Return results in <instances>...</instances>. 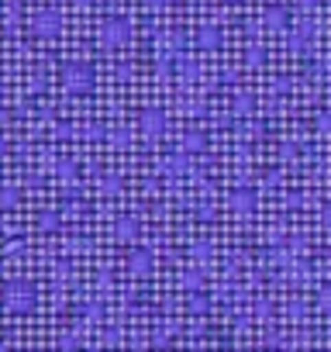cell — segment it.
Masks as SVG:
<instances>
[{
    "instance_id": "obj_1",
    "label": "cell",
    "mask_w": 331,
    "mask_h": 352,
    "mask_svg": "<svg viewBox=\"0 0 331 352\" xmlns=\"http://www.w3.org/2000/svg\"><path fill=\"white\" fill-rule=\"evenodd\" d=\"M59 83H62V90L69 97H90L93 87H97V69L87 59H69L59 69Z\"/></svg>"
},
{
    "instance_id": "obj_2",
    "label": "cell",
    "mask_w": 331,
    "mask_h": 352,
    "mask_svg": "<svg viewBox=\"0 0 331 352\" xmlns=\"http://www.w3.org/2000/svg\"><path fill=\"white\" fill-rule=\"evenodd\" d=\"M131 38H135V28H131V21H128L124 14H111V18H104L100 28H97V42H100L104 49H124Z\"/></svg>"
},
{
    "instance_id": "obj_3",
    "label": "cell",
    "mask_w": 331,
    "mask_h": 352,
    "mask_svg": "<svg viewBox=\"0 0 331 352\" xmlns=\"http://www.w3.org/2000/svg\"><path fill=\"white\" fill-rule=\"evenodd\" d=\"M28 32H32L35 38H42V42H52V38H59V32H62V18H59L56 11H35L32 21H28Z\"/></svg>"
},
{
    "instance_id": "obj_4",
    "label": "cell",
    "mask_w": 331,
    "mask_h": 352,
    "mask_svg": "<svg viewBox=\"0 0 331 352\" xmlns=\"http://www.w3.org/2000/svg\"><path fill=\"white\" fill-rule=\"evenodd\" d=\"M166 128H170V118H166V111H159V107H145V111L138 114V135H145V138H159V135H166Z\"/></svg>"
},
{
    "instance_id": "obj_5",
    "label": "cell",
    "mask_w": 331,
    "mask_h": 352,
    "mask_svg": "<svg viewBox=\"0 0 331 352\" xmlns=\"http://www.w3.org/2000/svg\"><path fill=\"white\" fill-rule=\"evenodd\" d=\"M221 42H225V32H221L218 25H201V28L194 32V49H197V52H218Z\"/></svg>"
},
{
    "instance_id": "obj_6",
    "label": "cell",
    "mask_w": 331,
    "mask_h": 352,
    "mask_svg": "<svg viewBox=\"0 0 331 352\" xmlns=\"http://www.w3.org/2000/svg\"><path fill=\"white\" fill-rule=\"evenodd\" d=\"M228 204H231V211H238V214H249V211L255 208V194H252L249 187H235V190L228 194Z\"/></svg>"
},
{
    "instance_id": "obj_7",
    "label": "cell",
    "mask_w": 331,
    "mask_h": 352,
    "mask_svg": "<svg viewBox=\"0 0 331 352\" xmlns=\"http://www.w3.org/2000/svg\"><path fill=\"white\" fill-rule=\"evenodd\" d=\"M180 148L197 155V152H204V148H207V135H204L201 128H187V131L180 135Z\"/></svg>"
},
{
    "instance_id": "obj_8",
    "label": "cell",
    "mask_w": 331,
    "mask_h": 352,
    "mask_svg": "<svg viewBox=\"0 0 331 352\" xmlns=\"http://www.w3.org/2000/svg\"><path fill=\"white\" fill-rule=\"evenodd\" d=\"M141 4H145L148 11H170V8L176 4V0H141Z\"/></svg>"
},
{
    "instance_id": "obj_9",
    "label": "cell",
    "mask_w": 331,
    "mask_h": 352,
    "mask_svg": "<svg viewBox=\"0 0 331 352\" xmlns=\"http://www.w3.org/2000/svg\"><path fill=\"white\" fill-rule=\"evenodd\" d=\"M128 263H131V266H141V270H145V266H148V252H131V256H128Z\"/></svg>"
},
{
    "instance_id": "obj_10",
    "label": "cell",
    "mask_w": 331,
    "mask_h": 352,
    "mask_svg": "<svg viewBox=\"0 0 331 352\" xmlns=\"http://www.w3.org/2000/svg\"><path fill=\"white\" fill-rule=\"evenodd\" d=\"M225 4H235V0H225Z\"/></svg>"
}]
</instances>
